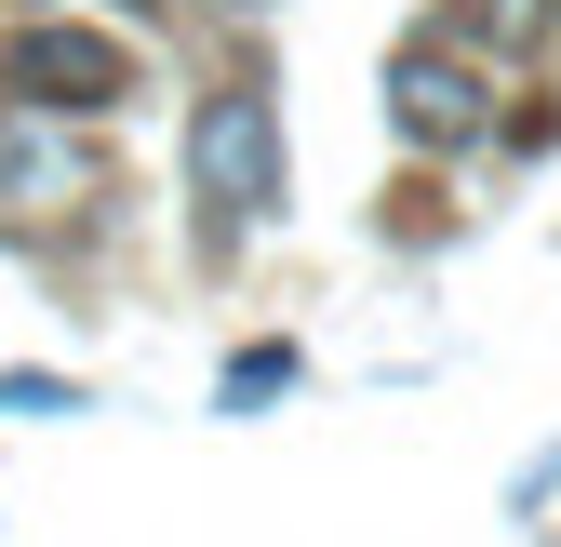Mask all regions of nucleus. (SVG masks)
<instances>
[{"instance_id": "7ed1b4c3", "label": "nucleus", "mask_w": 561, "mask_h": 547, "mask_svg": "<svg viewBox=\"0 0 561 547\" xmlns=\"http://www.w3.org/2000/svg\"><path fill=\"white\" fill-rule=\"evenodd\" d=\"M388 120L414 133V148H468V133H481V67H455V54H401V67H388Z\"/></svg>"}, {"instance_id": "39448f33", "label": "nucleus", "mask_w": 561, "mask_h": 547, "mask_svg": "<svg viewBox=\"0 0 561 547\" xmlns=\"http://www.w3.org/2000/svg\"><path fill=\"white\" fill-rule=\"evenodd\" d=\"M481 40H495V54H535L548 40V0H481V14H468Z\"/></svg>"}, {"instance_id": "f257e3e1", "label": "nucleus", "mask_w": 561, "mask_h": 547, "mask_svg": "<svg viewBox=\"0 0 561 547\" xmlns=\"http://www.w3.org/2000/svg\"><path fill=\"white\" fill-rule=\"evenodd\" d=\"M187 187H201V214H215V228H254L267 200H280V120H267L254 81L201 94V120H187Z\"/></svg>"}, {"instance_id": "423d86ee", "label": "nucleus", "mask_w": 561, "mask_h": 547, "mask_svg": "<svg viewBox=\"0 0 561 547\" xmlns=\"http://www.w3.org/2000/svg\"><path fill=\"white\" fill-rule=\"evenodd\" d=\"M81 387H54V374H0V415H67Z\"/></svg>"}, {"instance_id": "0eeeda50", "label": "nucleus", "mask_w": 561, "mask_h": 547, "mask_svg": "<svg viewBox=\"0 0 561 547\" xmlns=\"http://www.w3.org/2000/svg\"><path fill=\"white\" fill-rule=\"evenodd\" d=\"M134 14H161V0H134Z\"/></svg>"}, {"instance_id": "20e7f679", "label": "nucleus", "mask_w": 561, "mask_h": 547, "mask_svg": "<svg viewBox=\"0 0 561 547\" xmlns=\"http://www.w3.org/2000/svg\"><path fill=\"white\" fill-rule=\"evenodd\" d=\"M94 187V161L67 148V133H41L27 107H0V200H14V214H54V200H81Z\"/></svg>"}, {"instance_id": "f03ea898", "label": "nucleus", "mask_w": 561, "mask_h": 547, "mask_svg": "<svg viewBox=\"0 0 561 547\" xmlns=\"http://www.w3.org/2000/svg\"><path fill=\"white\" fill-rule=\"evenodd\" d=\"M0 94H14V107H121L134 94V54L107 27H14V40H0Z\"/></svg>"}]
</instances>
